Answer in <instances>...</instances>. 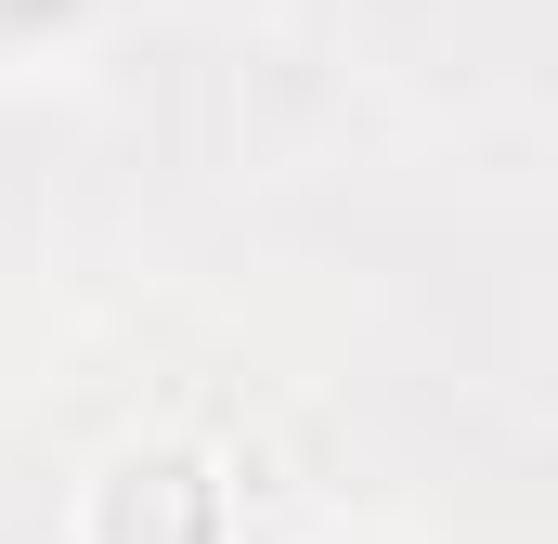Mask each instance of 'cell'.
<instances>
[{
	"mask_svg": "<svg viewBox=\"0 0 558 544\" xmlns=\"http://www.w3.org/2000/svg\"><path fill=\"white\" fill-rule=\"evenodd\" d=\"M92 26V0H0V52H65Z\"/></svg>",
	"mask_w": 558,
	"mask_h": 544,
	"instance_id": "obj_1",
	"label": "cell"
}]
</instances>
